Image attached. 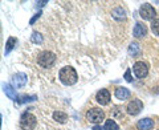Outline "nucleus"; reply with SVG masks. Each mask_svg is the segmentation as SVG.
I'll list each match as a JSON object with an SVG mask.
<instances>
[{
	"label": "nucleus",
	"mask_w": 159,
	"mask_h": 130,
	"mask_svg": "<svg viewBox=\"0 0 159 130\" xmlns=\"http://www.w3.org/2000/svg\"><path fill=\"white\" fill-rule=\"evenodd\" d=\"M58 77H60V81H61L64 85H66V86L74 85L78 80L77 72L74 71V68H72V67H64L61 71H60Z\"/></svg>",
	"instance_id": "nucleus-1"
},
{
	"label": "nucleus",
	"mask_w": 159,
	"mask_h": 130,
	"mask_svg": "<svg viewBox=\"0 0 159 130\" xmlns=\"http://www.w3.org/2000/svg\"><path fill=\"white\" fill-rule=\"evenodd\" d=\"M56 61V54L49 51H44L37 56V64L43 68H49L52 67Z\"/></svg>",
	"instance_id": "nucleus-2"
},
{
	"label": "nucleus",
	"mask_w": 159,
	"mask_h": 130,
	"mask_svg": "<svg viewBox=\"0 0 159 130\" xmlns=\"http://www.w3.org/2000/svg\"><path fill=\"white\" fill-rule=\"evenodd\" d=\"M37 125V119L32 113H24L20 118V128L23 130H33Z\"/></svg>",
	"instance_id": "nucleus-3"
},
{
	"label": "nucleus",
	"mask_w": 159,
	"mask_h": 130,
	"mask_svg": "<svg viewBox=\"0 0 159 130\" xmlns=\"http://www.w3.org/2000/svg\"><path fill=\"white\" fill-rule=\"evenodd\" d=\"M103 118H105V113L98 108H92L86 112V119L90 123L98 125V123H101V121H103Z\"/></svg>",
	"instance_id": "nucleus-4"
},
{
	"label": "nucleus",
	"mask_w": 159,
	"mask_h": 130,
	"mask_svg": "<svg viewBox=\"0 0 159 130\" xmlns=\"http://www.w3.org/2000/svg\"><path fill=\"white\" fill-rule=\"evenodd\" d=\"M139 15L143 20H152L155 17V9L150 3H143L139 8Z\"/></svg>",
	"instance_id": "nucleus-5"
},
{
	"label": "nucleus",
	"mask_w": 159,
	"mask_h": 130,
	"mask_svg": "<svg viewBox=\"0 0 159 130\" xmlns=\"http://www.w3.org/2000/svg\"><path fill=\"white\" fill-rule=\"evenodd\" d=\"M142 109H143V102L138 98H134L127 104L126 112H127V114H130V116H137V114L142 112Z\"/></svg>",
	"instance_id": "nucleus-6"
},
{
	"label": "nucleus",
	"mask_w": 159,
	"mask_h": 130,
	"mask_svg": "<svg viewBox=\"0 0 159 130\" xmlns=\"http://www.w3.org/2000/svg\"><path fill=\"white\" fill-rule=\"evenodd\" d=\"M133 71H134V73H135V76L138 78H145L147 76V73H148V67H147L146 63L137 61L133 65Z\"/></svg>",
	"instance_id": "nucleus-7"
},
{
	"label": "nucleus",
	"mask_w": 159,
	"mask_h": 130,
	"mask_svg": "<svg viewBox=\"0 0 159 130\" xmlns=\"http://www.w3.org/2000/svg\"><path fill=\"white\" fill-rule=\"evenodd\" d=\"M110 100H111L110 92H109L107 89H101V91L97 92V94H96V101L99 105H109Z\"/></svg>",
	"instance_id": "nucleus-8"
},
{
	"label": "nucleus",
	"mask_w": 159,
	"mask_h": 130,
	"mask_svg": "<svg viewBox=\"0 0 159 130\" xmlns=\"http://www.w3.org/2000/svg\"><path fill=\"white\" fill-rule=\"evenodd\" d=\"M27 81H28V77L25 73H16L12 78V85H13V88L19 89V88L25 86Z\"/></svg>",
	"instance_id": "nucleus-9"
},
{
	"label": "nucleus",
	"mask_w": 159,
	"mask_h": 130,
	"mask_svg": "<svg viewBox=\"0 0 159 130\" xmlns=\"http://www.w3.org/2000/svg\"><path fill=\"white\" fill-rule=\"evenodd\" d=\"M154 125H155V122L151 118H142L137 122V128L138 130H151Z\"/></svg>",
	"instance_id": "nucleus-10"
},
{
	"label": "nucleus",
	"mask_w": 159,
	"mask_h": 130,
	"mask_svg": "<svg viewBox=\"0 0 159 130\" xmlns=\"http://www.w3.org/2000/svg\"><path fill=\"white\" fill-rule=\"evenodd\" d=\"M134 37H137V39H141L143 36H146V33H147V28L145 24H142V23H137L135 24V27H134Z\"/></svg>",
	"instance_id": "nucleus-11"
},
{
	"label": "nucleus",
	"mask_w": 159,
	"mask_h": 130,
	"mask_svg": "<svg viewBox=\"0 0 159 130\" xmlns=\"http://www.w3.org/2000/svg\"><path fill=\"white\" fill-rule=\"evenodd\" d=\"M114 94H116V97H117L118 100H121V101H125V100H127L129 97H130V91H129L127 88L119 86V88L116 89Z\"/></svg>",
	"instance_id": "nucleus-12"
},
{
	"label": "nucleus",
	"mask_w": 159,
	"mask_h": 130,
	"mask_svg": "<svg viewBox=\"0 0 159 130\" xmlns=\"http://www.w3.org/2000/svg\"><path fill=\"white\" fill-rule=\"evenodd\" d=\"M3 91L4 93L7 94V97L9 100H13V101H16V91H15V88L12 86V85H9V84H3Z\"/></svg>",
	"instance_id": "nucleus-13"
},
{
	"label": "nucleus",
	"mask_w": 159,
	"mask_h": 130,
	"mask_svg": "<svg viewBox=\"0 0 159 130\" xmlns=\"http://www.w3.org/2000/svg\"><path fill=\"white\" fill-rule=\"evenodd\" d=\"M111 16L116 20H123V19H126V12L122 7H117L111 11Z\"/></svg>",
	"instance_id": "nucleus-14"
},
{
	"label": "nucleus",
	"mask_w": 159,
	"mask_h": 130,
	"mask_svg": "<svg viewBox=\"0 0 159 130\" xmlns=\"http://www.w3.org/2000/svg\"><path fill=\"white\" fill-rule=\"evenodd\" d=\"M53 119L54 121H57V122H60V123H65L68 121V114L64 113V112L57 110V112L53 113Z\"/></svg>",
	"instance_id": "nucleus-15"
},
{
	"label": "nucleus",
	"mask_w": 159,
	"mask_h": 130,
	"mask_svg": "<svg viewBox=\"0 0 159 130\" xmlns=\"http://www.w3.org/2000/svg\"><path fill=\"white\" fill-rule=\"evenodd\" d=\"M34 100H37V96H25V94H21V96H17L16 102L17 104H27V102H32Z\"/></svg>",
	"instance_id": "nucleus-16"
},
{
	"label": "nucleus",
	"mask_w": 159,
	"mask_h": 130,
	"mask_svg": "<svg viewBox=\"0 0 159 130\" xmlns=\"http://www.w3.org/2000/svg\"><path fill=\"white\" fill-rule=\"evenodd\" d=\"M16 43H17V40L15 39V37H9V39L7 40V44H6V51H4V54H6V56H7V54H8L9 52L12 51V49H13L15 47H16Z\"/></svg>",
	"instance_id": "nucleus-17"
},
{
	"label": "nucleus",
	"mask_w": 159,
	"mask_h": 130,
	"mask_svg": "<svg viewBox=\"0 0 159 130\" xmlns=\"http://www.w3.org/2000/svg\"><path fill=\"white\" fill-rule=\"evenodd\" d=\"M105 130H119V126L116 123L114 119H106L105 121Z\"/></svg>",
	"instance_id": "nucleus-18"
},
{
	"label": "nucleus",
	"mask_w": 159,
	"mask_h": 130,
	"mask_svg": "<svg viewBox=\"0 0 159 130\" xmlns=\"http://www.w3.org/2000/svg\"><path fill=\"white\" fill-rule=\"evenodd\" d=\"M141 52V48H139V45L137 43H131L130 47H129V54L130 56H137V54Z\"/></svg>",
	"instance_id": "nucleus-19"
},
{
	"label": "nucleus",
	"mask_w": 159,
	"mask_h": 130,
	"mask_svg": "<svg viewBox=\"0 0 159 130\" xmlns=\"http://www.w3.org/2000/svg\"><path fill=\"white\" fill-rule=\"evenodd\" d=\"M31 40H32V43H34V44H43V41H44L41 33H39V32H36V31L32 33Z\"/></svg>",
	"instance_id": "nucleus-20"
},
{
	"label": "nucleus",
	"mask_w": 159,
	"mask_h": 130,
	"mask_svg": "<svg viewBox=\"0 0 159 130\" xmlns=\"http://www.w3.org/2000/svg\"><path fill=\"white\" fill-rule=\"evenodd\" d=\"M151 31L154 32V35L159 36V19L152 20V23H151Z\"/></svg>",
	"instance_id": "nucleus-21"
},
{
	"label": "nucleus",
	"mask_w": 159,
	"mask_h": 130,
	"mask_svg": "<svg viewBox=\"0 0 159 130\" xmlns=\"http://www.w3.org/2000/svg\"><path fill=\"white\" fill-rule=\"evenodd\" d=\"M40 16H41V12H40V11H39V12H37V13H36V15H34V16H33V17L31 19V20H29V24H31V26H33V24H34V23H36V21H37V20L40 19Z\"/></svg>",
	"instance_id": "nucleus-22"
},
{
	"label": "nucleus",
	"mask_w": 159,
	"mask_h": 130,
	"mask_svg": "<svg viewBox=\"0 0 159 130\" xmlns=\"http://www.w3.org/2000/svg\"><path fill=\"white\" fill-rule=\"evenodd\" d=\"M125 80L127 82H131L133 81V78H131V69H127L126 73H125Z\"/></svg>",
	"instance_id": "nucleus-23"
},
{
	"label": "nucleus",
	"mask_w": 159,
	"mask_h": 130,
	"mask_svg": "<svg viewBox=\"0 0 159 130\" xmlns=\"http://www.w3.org/2000/svg\"><path fill=\"white\" fill-rule=\"evenodd\" d=\"M47 3H48V2H37V3H36V7H44Z\"/></svg>",
	"instance_id": "nucleus-24"
},
{
	"label": "nucleus",
	"mask_w": 159,
	"mask_h": 130,
	"mask_svg": "<svg viewBox=\"0 0 159 130\" xmlns=\"http://www.w3.org/2000/svg\"><path fill=\"white\" fill-rule=\"evenodd\" d=\"M93 130H105V129L101 128L99 125H96V126H93Z\"/></svg>",
	"instance_id": "nucleus-25"
}]
</instances>
